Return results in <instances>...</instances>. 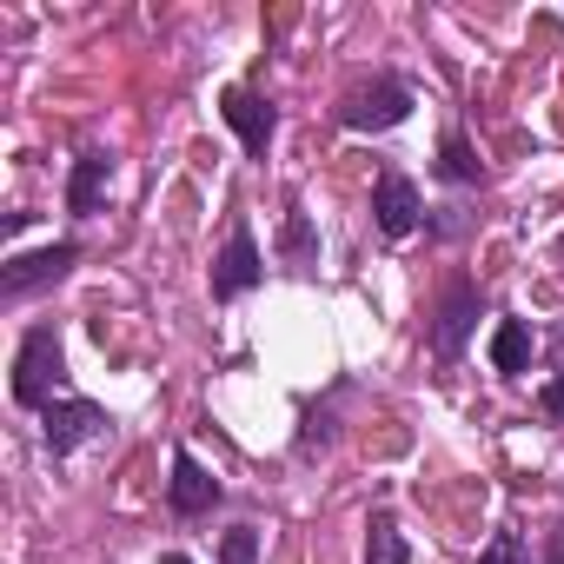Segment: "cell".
Returning <instances> with one entry per match:
<instances>
[{
  "label": "cell",
  "instance_id": "obj_1",
  "mask_svg": "<svg viewBox=\"0 0 564 564\" xmlns=\"http://www.w3.org/2000/svg\"><path fill=\"white\" fill-rule=\"evenodd\" d=\"M412 107H419V94H412L405 74H372V80H359V87L339 94V127H346V133H386V127H399Z\"/></svg>",
  "mask_w": 564,
  "mask_h": 564
},
{
  "label": "cell",
  "instance_id": "obj_2",
  "mask_svg": "<svg viewBox=\"0 0 564 564\" xmlns=\"http://www.w3.org/2000/svg\"><path fill=\"white\" fill-rule=\"evenodd\" d=\"M67 386V352H61V333L54 326H34L14 352V405L28 412H47Z\"/></svg>",
  "mask_w": 564,
  "mask_h": 564
},
{
  "label": "cell",
  "instance_id": "obj_3",
  "mask_svg": "<svg viewBox=\"0 0 564 564\" xmlns=\"http://www.w3.org/2000/svg\"><path fill=\"white\" fill-rule=\"evenodd\" d=\"M478 313H485V293L471 286V279H452L445 300H438V313H432V333H425L438 366H458L465 359V339L478 333Z\"/></svg>",
  "mask_w": 564,
  "mask_h": 564
},
{
  "label": "cell",
  "instance_id": "obj_4",
  "mask_svg": "<svg viewBox=\"0 0 564 564\" xmlns=\"http://www.w3.org/2000/svg\"><path fill=\"white\" fill-rule=\"evenodd\" d=\"M74 265H80V239H54V246H41V252H14L8 265H0V300L21 306L28 293H41V286H54V279H67Z\"/></svg>",
  "mask_w": 564,
  "mask_h": 564
},
{
  "label": "cell",
  "instance_id": "obj_5",
  "mask_svg": "<svg viewBox=\"0 0 564 564\" xmlns=\"http://www.w3.org/2000/svg\"><path fill=\"white\" fill-rule=\"evenodd\" d=\"M259 279H265L259 239H252L246 219H232V232H226V246H219V259H213V300H219V306H226V300H246Z\"/></svg>",
  "mask_w": 564,
  "mask_h": 564
},
{
  "label": "cell",
  "instance_id": "obj_6",
  "mask_svg": "<svg viewBox=\"0 0 564 564\" xmlns=\"http://www.w3.org/2000/svg\"><path fill=\"white\" fill-rule=\"evenodd\" d=\"M107 432H113V419H107V405H94V399H54V405L41 412V438H47L54 458L80 452L87 438H107Z\"/></svg>",
  "mask_w": 564,
  "mask_h": 564
},
{
  "label": "cell",
  "instance_id": "obj_7",
  "mask_svg": "<svg viewBox=\"0 0 564 564\" xmlns=\"http://www.w3.org/2000/svg\"><path fill=\"white\" fill-rule=\"evenodd\" d=\"M372 219H379L386 239H412V232L425 226V199H419V186H412L399 166L379 173V186H372Z\"/></svg>",
  "mask_w": 564,
  "mask_h": 564
},
{
  "label": "cell",
  "instance_id": "obj_8",
  "mask_svg": "<svg viewBox=\"0 0 564 564\" xmlns=\"http://www.w3.org/2000/svg\"><path fill=\"white\" fill-rule=\"evenodd\" d=\"M219 120L239 133V147H246L252 160H265V147H272V133H279L272 100H259L252 87H226V94H219Z\"/></svg>",
  "mask_w": 564,
  "mask_h": 564
},
{
  "label": "cell",
  "instance_id": "obj_9",
  "mask_svg": "<svg viewBox=\"0 0 564 564\" xmlns=\"http://www.w3.org/2000/svg\"><path fill=\"white\" fill-rule=\"evenodd\" d=\"M219 498H226V485H219V478H213V471H206V465H199V458L186 452V445H173V478H166V505H173L180 518H199V511H213Z\"/></svg>",
  "mask_w": 564,
  "mask_h": 564
},
{
  "label": "cell",
  "instance_id": "obj_10",
  "mask_svg": "<svg viewBox=\"0 0 564 564\" xmlns=\"http://www.w3.org/2000/svg\"><path fill=\"white\" fill-rule=\"evenodd\" d=\"M107 173H113V153H100V147H94V153H80V160H74V173H67V213H80V219H87V213L100 206Z\"/></svg>",
  "mask_w": 564,
  "mask_h": 564
},
{
  "label": "cell",
  "instance_id": "obj_11",
  "mask_svg": "<svg viewBox=\"0 0 564 564\" xmlns=\"http://www.w3.org/2000/svg\"><path fill=\"white\" fill-rule=\"evenodd\" d=\"M438 180H452V186H478V180H485V166H478L465 127H445V140H438Z\"/></svg>",
  "mask_w": 564,
  "mask_h": 564
},
{
  "label": "cell",
  "instance_id": "obj_12",
  "mask_svg": "<svg viewBox=\"0 0 564 564\" xmlns=\"http://www.w3.org/2000/svg\"><path fill=\"white\" fill-rule=\"evenodd\" d=\"M491 366H498L505 379L531 372V333H524V319H498V333H491Z\"/></svg>",
  "mask_w": 564,
  "mask_h": 564
},
{
  "label": "cell",
  "instance_id": "obj_13",
  "mask_svg": "<svg viewBox=\"0 0 564 564\" xmlns=\"http://www.w3.org/2000/svg\"><path fill=\"white\" fill-rule=\"evenodd\" d=\"M366 531H372V544H366V564H405V557H412V544H405V531H399V518H392L386 505L366 518Z\"/></svg>",
  "mask_w": 564,
  "mask_h": 564
},
{
  "label": "cell",
  "instance_id": "obj_14",
  "mask_svg": "<svg viewBox=\"0 0 564 564\" xmlns=\"http://www.w3.org/2000/svg\"><path fill=\"white\" fill-rule=\"evenodd\" d=\"M279 259H286V265H313L319 259V239H313V219L293 206L286 213V226H279Z\"/></svg>",
  "mask_w": 564,
  "mask_h": 564
},
{
  "label": "cell",
  "instance_id": "obj_15",
  "mask_svg": "<svg viewBox=\"0 0 564 564\" xmlns=\"http://www.w3.org/2000/svg\"><path fill=\"white\" fill-rule=\"evenodd\" d=\"M326 445H333V405H313L306 425H300V458H313V452H326Z\"/></svg>",
  "mask_w": 564,
  "mask_h": 564
},
{
  "label": "cell",
  "instance_id": "obj_16",
  "mask_svg": "<svg viewBox=\"0 0 564 564\" xmlns=\"http://www.w3.org/2000/svg\"><path fill=\"white\" fill-rule=\"evenodd\" d=\"M219 564H259V531L252 524H232L226 544H219Z\"/></svg>",
  "mask_w": 564,
  "mask_h": 564
},
{
  "label": "cell",
  "instance_id": "obj_17",
  "mask_svg": "<svg viewBox=\"0 0 564 564\" xmlns=\"http://www.w3.org/2000/svg\"><path fill=\"white\" fill-rule=\"evenodd\" d=\"M478 564H531V551H524V538H518V531L505 524V531H498V538L485 544V557H478Z\"/></svg>",
  "mask_w": 564,
  "mask_h": 564
},
{
  "label": "cell",
  "instance_id": "obj_18",
  "mask_svg": "<svg viewBox=\"0 0 564 564\" xmlns=\"http://www.w3.org/2000/svg\"><path fill=\"white\" fill-rule=\"evenodd\" d=\"M425 226H432L438 239H452V232H465V213H458V206H438V213H425Z\"/></svg>",
  "mask_w": 564,
  "mask_h": 564
},
{
  "label": "cell",
  "instance_id": "obj_19",
  "mask_svg": "<svg viewBox=\"0 0 564 564\" xmlns=\"http://www.w3.org/2000/svg\"><path fill=\"white\" fill-rule=\"evenodd\" d=\"M538 405H544V419H557V425H564V372H557V379H544Z\"/></svg>",
  "mask_w": 564,
  "mask_h": 564
},
{
  "label": "cell",
  "instance_id": "obj_20",
  "mask_svg": "<svg viewBox=\"0 0 564 564\" xmlns=\"http://www.w3.org/2000/svg\"><path fill=\"white\" fill-rule=\"evenodd\" d=\"M544 564H564V524L551 531V551H544Z\"/></svg>",
  "mask_w": 564,
  "mask_h": 564
},
{
  "label": "cell",
  "instance_id": "obj_21",
  "mask_svg": "<svg viewBox=\"0 0 564 564\" xmlns=\"http://www.w3.org/2000/svg\"><path fill=\"white\" fill-rule=\"evenodd\" d=\"M160 564H193V557H186V551H166V557H160Z\"/></svg>",
  "mask_w": 564,
  "mask_h": 564
},
{
  "label": "cell",
  "instance_id": "obj_22",
  "mask_svg": "<svg viewBox=\"0 0 564 564\" xmlns=\"http://www.w3.org/2000/svg\"><path fill=\"white\" fill-rule=\"evenodd\" d=\"M557 252H564V239H557Z\"/></svg>",
  "mask_w": 564,
  "mask_h": 564
}]
</instances>
